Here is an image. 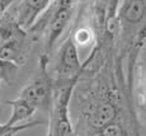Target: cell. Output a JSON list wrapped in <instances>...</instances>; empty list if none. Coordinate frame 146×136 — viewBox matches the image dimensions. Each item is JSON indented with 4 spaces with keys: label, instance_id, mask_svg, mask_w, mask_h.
I'll list each match as a JSON object with an SVG mask.
<instances>
[{
    "label": "cell",
    "instance_id": "cell-1",
    "mask_svg": "<svg viewBox=\"0 0 146 136\" xmlns=\"http://www.w3.org/2000/svg\"><path fill=\"white\" fill-rule=\"evenodd\" d=\"M50 57L42 53L37 74L23 87L19 98L27 101L40 111H51L55 97V81L48 70Z\"/></svg>",
    "mask_w": 146,
    "mask_h": 136
},
{
    "label": "cell",
    "instance_id": "cell-2",
    "mask_svg": "<svg viewBox=\"0 0 146 136\" xmlns=\"http://www.w3.org/2000/svg\"><path fill=\"white\" fill-rule=\"evenodd\" d=\"M79 80L80 78H76L67 84L55 87V97L50 111L47 136H76L75 127L70 118V101Z\"/></svg>",
    "mask_w": 146,
    "mask_h": 136
},
{
    "label": "cell",
    "instance_id": "cell-3",
    "mask_svg": "<svg viewBox=\"0 0 146 136\" xmlns=\"http://www.w3.org/2000/svg\"><path fill=\"white\" fill-rule=\"evenodd\" d=\"M52 73L56 75V81L60 85L70 83L83 75V62L80 61L78 45L75 43L72 35L67 36L61 43L56 53Z\"/></svg>",
    "mask_w": 146,
    "mask_h": 136
},
{
    "label": "cell",
    "instance_id": "cell-4",
    "mask_svg": "<svg viewBox=\"0 0 146 136\" xmlns=\"http://www.w3.org/2000/svg\"><path fill=\"white\" fill-rule=\"evenodd\" d=\"M146 18V0H123L119 5L118 19L121 24L119 37L125 41V52H128L133 38L144 25ZM118 37V38H119Z\"/></svg>",
    "mask_w": 146,
    "mask_h": 136
},
{
    "label": "cell",
    "instance_id": "cell-5",
    "mask_svg": "<svg viewBox=\"0 0 146 136\" xmlns=\"http://www.w3.org/2000/svg\"><path fill=\"white\" fill-rule=\"evenodd\" d=\"M53 0H22L17 8V23L28 31L37 19L46 12Z\"/></svg>",
    "mask_w": 146,
    "mask_h": 136
},
{
    "label": "cell",
    "instance_id": "cell-6",
    "mask_svg": "<svg viewBox=\"0 0 146 136\" xmlns=\"http://www.w3.org/2000/svg\"><path fill=\"white\" fill-rule=\"evenodd\" d=\"M28 51H29V47H28V32L24 31V32L19 33L18 36L13 37L12 39H9L8 42H5L0 47V59L14 61L15 64H18L21 66L26 62Z\"/></svg>",
    "mask_w": 146,
    "mask_h": 136
},
{
    "label": "cell",
    "instance_id": "cell-7",
    "mask_svg": "<svg viewBox=\"0 0 146 136\" xmlns=\"http://www.w3.org/2000/svg\"><path fill=\"white\" fill-rule=\"evenodd\" d=\"M7 103L12 107V115L5 123L10 125V126H15V125H21L24 123L26 121H29L35 116V113L38 111L35 106H32L27 101L19 97L17 99L7 101Z\"/></svg>",
    "mask_w": 146,
    "mask_h": 136
},
{
    "label": "cell",
    "instance_id": "cell-8",
    "mask_svg": "<svg viewBox=\"0 0 146 136\" xmlns=\"http://www.w3.org/2000/svg\"><path fill=\"white\" fill-rule=\"evenodd\" d=\"M144 55L137 59V62L135 65L136 70V98L139 106L146 109V50Z\"/></svg>",
    "mask_w": 146,
    "mask_h": 136
},
{
    "label": "cell",
    "instance_id": "cell-9",
    "mask_svg": "<svg viewBox=\"0 0 146 136\" xmlns=\"http://www.w3.org/2000/svg\"><path fill=\"white\" fill-rule=\"evenodd\" d=\"M19 71V65L14 61L0 59V81L1 84L10 85L15 80Z\"/></svg>",
    "mask_w": 146,
    "mask_h": 136
},
{
    "label": "cell",
    "instance_id": "cell-10",
    "mask_svg": "<svg viewBox=\"0 0 146 136\" xmlns=\"http://www.w3.org/2000/svg\"><path fill=\"white\" fill-rule=\"evenodd\" d=\"M103 136H131L128 131V126L122 120H117L106 125L99 130Z\"/></svg>",
    "mask_w": 146,
    "mask_h": 136
},
{
    "label": "cell",
    "instance_id": "cell-11",
    "mask_svg": "<svg viewBox=\"0 0 146 136\" xmlns=\"http://www.w3.org/2000/svg\"><path fill=\"white\" fill-rule=\"evenodd\" d=\"M44 123V121H33V122H27V123H21V125H15V126H10L8 123H0V136H15L18 132L24 131L27 129L35 127L37 125Z\"/></svg>",
    "mask_w": 146,
    "mask_h": 136
},
{
    "label": "cell",
    "instance_id": "cell-12",
    "mask_svg": "<svg viewBox=\"0 0 146 136\" xmlns=\"http://www.w3.org/2000/svg\"><path fill=\"white\" fill-rule=\"evenodd\" d=\"M72 38L76 45L84 46V45H89L90 42H93L94 38H97V33L89 27H80L72 35Z\"/></svg>",
    "mask_w": 146,
    "mask_h": 136
},
{
    "label": "cell",
    "instance_id": "cell-13",
    "mask_svg": "<svg viewBox=\"0 0 146 136\" xmlns=\"http://www.w3.org/2000/svg\"><path fill=\"white\" fill-rule=\"evenodd\" d=\"M14 1H15V0H0V19L4 18L8 8H9Z\"/></svg>",
    "mask_w": 146,
    "mask_h": 136
},
{
    "label": "cell",
    "instance_id": "cell-14",
    "mask_svg": "<svg viewBox=\"0 0 146 136\" xmlns=\"http://www.w3.org/2000/svg\"><path fill=\"white\" fill-rule=\"evenodd\" d=\"M86 136H103L102 132L99 130H93V129H88V134Z\"/></svg>",
    "mask_w": 146,
    "mask_h": 136
},
{
    "label": "cell",
    "instance_id": "cell-15",
    "mask_svg": "<svg viewBox=\"0 0 146 136\" xmlns=\"http://www.w3.org/2000/svg\"><path fill=\"white\" fill-rule=\"evenodd\" d=\"M0 87H1V81H0ZM0 111H1V106H0Z\"/></svg>",
    "mask_w": 146,
    "mask_h": 136
}]
</instances>
